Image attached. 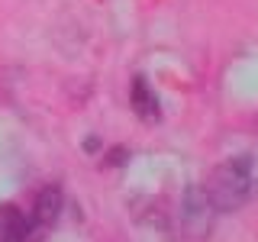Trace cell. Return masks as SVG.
Listing matches in <instances>:
<instances>
[{"label": "cell", "instance_id": "6da1fadb", "mask_svg": "<svg viewBox=\"0 0 258 242\" xmlns=\"http://www.w3.org/2000/svg\"><path fill=\"white\" fill-rule=\"evenodd\" d=\"M255 188H258V181H255L252 155H232V158L220 161L204 184V191H207L210 204L216 207V213H229V210L245 207L252 200Z\"/></svg>", "mask_w": 258, "mask_h": 242}, {"label": "cell", "instance_id": "277c9868", "mask_svg": "<svg viewBox=\"0 0 258 242\" xmlns=\"http://www.w3.org/2000/svg\"><path fill=\"white\" fill-rule=\"evenodd\" d=\"M0 242H39L29 216L16 204H0Z\"/></svg>", "mask_w": 258, "mask_h": 242}, {"label": "cell", "instance_id": "5b68a950", "mask_svg": "<svg viewBox=\"0 0 258 242\" xmlns=\"http://www.w3.org/2000/svg\"><path fill=\"white\" fill-rule=\"evenodd\" d=\"M129 100H133V110L139 113L142 119H158L161 116V110H158V97H155V91L149 87V81H145L142 75H136L133 78V91H129Z\"/></svg>", "mask_w": 258, "mask_h": 242}, {"label": "cell", "instance_id": "7a4b0ae2", "mask_svg": "<svg viewBox=\"0 0 258 242\" xmlns=\"http://www.w3.org/2000/svg\"><path fill=\"white\" fill-rule=\"evenodd\" d=\"M216 216L220 213L210 204L207 191L204 188H187L181 194V200H177V207H174V229H177V236H184V239H204V236H210Z\"/></svg>", "mask_w": 258, "mask_h": 242}, {"label": "cell", "instance_id": "3957f363", "mask_svg": "<svg viewBox=\"0 0 258 242\" xmlns=\"http://www.w3.org/2000/svg\"><path fill=\"white\" fill-rule=\"evenodd\" d=\"M61 207H64V194H61L58 184H45V188L36 194V200H32V213H29V223H32V229H36L39 239H42L45 229H52V226L58 223Z\"/></svg>", "mask_w": 258, "mask_h": 242}]
</instances>
